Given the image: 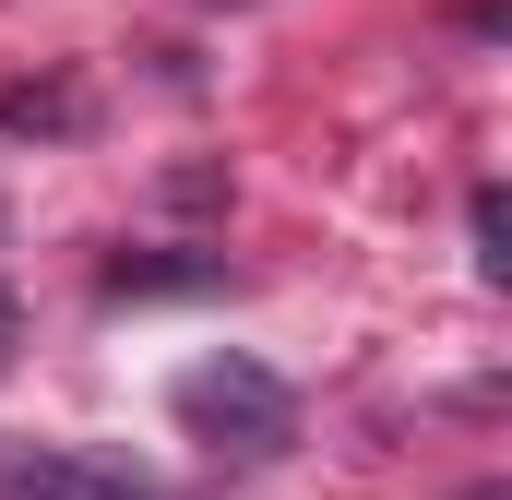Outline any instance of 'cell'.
<instances>
[{"label":"cell","instance_id":"277c9868","mask_svg":"<svg viewBox=\"0 0 512 500\" xmlns=\"http://www.w3.org/2000/svg\"><path fill=\"white\" fill-rule=\"evenodd\" d=\"M465 227H477V274L501 286V274H512V203H501V191H477V203H465Z\"/></svg>","mask_w":512,"mask_h":500},{"label":"cell","instance_id":"5b68a950","mask_svg":"<svg viewBox=\"0 0 512 500\" xmlns=\"http://www.w3.org/2000/svg\"><path fill=\"white\" fill-rule=\"evenodd\" d=\"M12 346H24V298L0 286V370H12Z\"/></svg>","mask_w":512,"mask_h":500},{"label":"cell","instance_id":"3957f363","mask_svg":"<svg viewBox=\"0 0 512 500\" xmlns=\"http://www.w3.org/2000/svg\"><path fill=\"white\" fill-rule=\"evenodd\" d=\"M179 286H227L215 250H120L108 262V298H179Z\"/></svg>","mask_w":512,"mask_h":500},{"label":"cell","instance_id":"6da1fadb","mask_svg":"<svg viewBox=\"0 0 512 500\" xmlns=\"http://www.w3.org/2000/svg\"><path fill=\"white\" fill-rule=\"evenodd\" d=\"M167 405H179V429L203 441V453H227V465H274L286 441H298V393L262 370V358H191V370L167 381Z\"/></svg>","mask_w":512,"mask_h":500},{"label":"cell","instance_id":"7a4b0ae2","mask_svg":"<svg viewBox=\"0 0 512 500\" xmlns=\"http://www.w3.org/2000/svg\"><path fill=\"white\" fill-rule=\"evenodd\" d=\"M0 500H96V453H60V441H0Z\"/></svg>","mask_w":512,"mask_h":500}]
</instances>
